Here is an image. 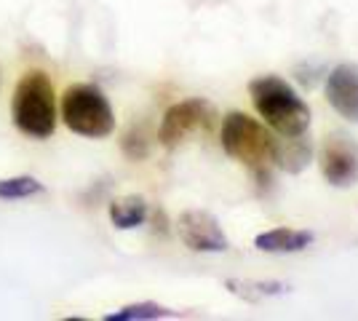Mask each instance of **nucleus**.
<instances>
[{"mask_svg":"<svg viewBox=\"0 0 358 321\" xmlns=\"http://www.w3.org/2000/svg\"><path fill=\"white\" fill-rule=\"evenodd\" d=\"M43 193V185L38 183L30 174H22V177H8V180H0V199L16 201V199H30Z\"/></svg>","mask_w":358,"mask_h":321,"instance_id":"nucleus-14","label":"nucleus"},{"mask_svg":"<svg viewBox=\"0 0 358 321\" xmlns=\"http://www.w3.org/2000/svg\"><path fill=\"white\" fill-rule=\"evenodd\" d=\"M224 287L236 297H243L246 303H262L268 297H278V294L289 292V287L281 281H249V278H243V281L241 278H227Z\"/></svg>","mask_w":358,"mask_h":321,"instance_id":"nucleus-12","label":"nucleus"},{"mask_svg":"<svg viewBox=\"0 0 358 321\" xmlns=\"http://www.w3.org/2000/svg\"><path fill=\"white\" fill-rule=\"evenodd\" d=\"M321 174L331 187L358 185V142L348 134H329L318 155Z\"/></svg>","mask_w":358,"mask_h":321,"instance_id":"nucleus-6","label":"nucleus"},{"mask_svg":"<svg viewBox=\"0 0 358 321\" xmlns=\"http://www.w3.org/2000/svg\"><path fill=\"white\" fill-rule=\"evenodd\" d=\"M14 126L32 139H45L57 129V92L48 73L30 70L19 78L11 99Z\"/></svg>","mask_w":358,"mask_h":321,"instance_id":"nucleus-3","label":"nucleus"},{"mask_svg":"<svg viewBox=\"0 0 358 321\" xmlns=\"http://www.w3.org/2000/svg\"><path fill=\"white\" fill-rule=\"evenodd\" d=\"M327 99L337 115L358 123V64L343 62L327 76Z\"/></svg>","mask_w":358,"mask_h":321,"instance_id":"nucleus-8","label":"nucleus"},{"mask_svg":"<svg viewBox=\"0 0 358 321\" xmlns=\"http://www.w3.org/2000/svg\"><path fill=\"white\" fill-rule=\"evenodd\" d=\"M64 126L86 139H105L115 131V113L102 89L94 83H73L62 97Z\"/></svg>","mask_w":358,"mask_h":321,"instance_id":"nucleus-4","label":"nucleus"},{"mask_svg":"<svg viewBox=\"0 0 358 321\" xmlns=\"http://www.w3.org/2000/svg\"><path fill=\"white\" fill-rule=\"evenodd\" d=\"M315 241V236L310 230H294V228H275L265 230L254 238V246L259 252H268V255H297L305 252L308 246Z\"/></svg>","mask_w":358,"mask_h":321,"instance_id":"nucleus-9","label":"nucleus"},{"mask_svg":"<svg viewBox=\"0 0 358 321\" xmlns=\"http://www.w3.org/2000/svg\"><path fill=\"white\" fill-rule=\"evenodd\" d=\"M310 158H313V145L305 139V134L278 139V153H275V166L278 169H284L289 174H299L310 164Z\"/></svg>","mask_w":358,"mask_h":321,"instance_id":"nucleus-10","label":"nucleus"},{"mask_svg":"<svg viewBox=\"0 0 358 321\" xmlns=\"http://www.w3.org/2000/svg\"><path fill=\"white\" fill-rule=\"evenodd\" d=\"M249 97L259 118L281 137H299L310 126V107L292 83L278 76H259L249 83Z\"/></svg>","mask_w":358,"mask_h":321,"instance_id":"nucleus-1","label":"nucleus"},{"mask_svg":"<svg viewBox=\"0 0 358 321\" xmlns=\"http://www.w3.org/2000/svg\"><path fill=\"white\" fill-rule=\"evenodd\" d=\"M222 150L230 158L249 166L257 177H268L270 169L275 166L278 153V137L265 129V123L246 115V113H227L222 121Z\"/></svg>","mask_w":358,"mask_h":321,"instance_id":"nucleus-2","label":"nucleus"},{"mask_svg":"<svg viewBox=\"0 0 358 321\" xmlns=\"http://www.w3.org/2000/svg\"><path fill=\"white\" fill-rule=\"evenodd\" d=\"M110 220L118 230L139 228L148 220V201L142 196H126L110 204Z\"/></svg>","mask_w":358,"mask_h":321,"instance_id":"nucleus-11","label":"nucleus"},{"mask_svg":"<svg viewBox=\"0 0 358 321\" xmlns=\"http://www.w3.org/2000/svg\"><path fill=\"white\" fill-rule=\"evenodd\" d=\"M177 233L182 244L190 252H203V255H220L227 252V236H224L222 225L214 214L203 212V209H187L179 214Z\"/></svg>","mask_w":358,"mask_h":321,"instance_id":"nucleus-7","label":"nucleus"},{"mask_svg":"<svg viewBox=\"0 0 358 321\" xmlns=\"http://www.w3.org/2000/svg\"><path fill=\"white\" fill-rule=\"evenodd\" d=\"M123 153L129 155L131 161H142V158L150 153L148 139H145V134H142L139 129H131V131L123 137Z\"/></svg>","mask_w":358,"mask_h":321,"instance_id":"nucleus-15","label":"nucleus"},{"mask_svg":"<svg viewBox=\"0 0 358 321\" xmlns=\"http://www.w3.org/2000/svg\"><path fill=\"white\" fill-rule=\"evenodd\" d=\"M177 311H169L164 306H155V303H134V306H126L115 311V313H107L105 321H158V319H177Z\"/></svg>","mask_w":358,"mask_h":321,"instance_id":"nucleus-13","label":"nucleus"},{"mask_svg":"<svg viewBox=\"0 0 358 321\" xmlns=\"http://www.w3.org/2000/svg\"><path fill=\"white\" fill-rule=\"evenodd\" d=\"M217 118V110L211 102L193 97V99H182L177 105H171L164 113V121L158 129V139L164 148H177L185 139L195 134L198 129H209Z\"/></svg>","mask_w":358,"mask_h":321,"instance_id":"nucleus-5","label":"nucleus"}]
</instances>
